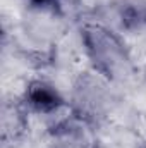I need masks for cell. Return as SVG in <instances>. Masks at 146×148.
Wrapping results in <instances>:
<instances>
[{
  "instance_id": "obj_1",
  "label": "cell",
  "mask_w": 146,
  "mask_h": 148,
  "mask_svg": "<svg viewBox=\"0 0 146 148\" xmlns=\"http://www.w3.org/2000/svg\"><path fill=\"white\" fill-rule=\"evenodd\" d=\"M83 43L88 59L98 73L107 76L108 79H117L127 74L131 59L126 45L107 28L98 24L84 26Z\"/></svg>"
},
{
  "instance_id": "obj_2",
  "label": "cell",
  "mask_w": 146,
  "mask_h": 148,
  "mask_svg": "<svg viewBox=\"0 0 146 148\" xmlns=\"http://www.w3.org/2000/svg\"><path fill=\"white\" fill-rule=\"evenodd\" d=\"M24 102L33 110L41 112V114L55 112L59 107H62V103H64V100L59 95V91L53 86H50V84H46L43 81H33L26 88Z\"/></svg>"
},
{
  "instance_id": "obj_4",
  "label": "cell",
  "mask_w": 146,
  "mask_h": 148,
  "mask_svg": "<svg viewBox=\"0 0 146 148\" xmlns=\"http://www.w3.org/2000/svg\"><path fill=\"white\" fill-rule=\"evenodd\" d=\"M31 7L36 9H50V10H59L62 5V0H26Z\"/></svg>"
},
{
  "instance_id": "obj_3",
  "label": "cell",
  "mask_w": 146,
  "mask_h": 148,
  "mask_svg": "<svg viewBox=\"0 0 146 148\" xmlns=\"http://www.w3.org/2000/svg\"><path fill=\"white\" fill-rule=\"evenodd\" d=\"M117 16L120 24L129 31L146 29V2L145 0H124L117 5Z\"/></svg>"
}]
</instances>
